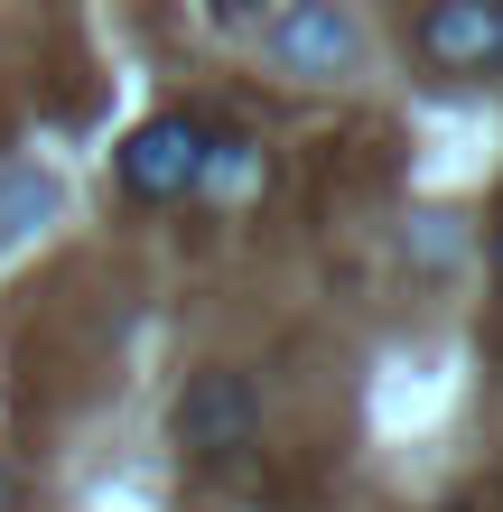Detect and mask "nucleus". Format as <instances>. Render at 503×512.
<instances>
[{
	"label": "nucleus",
	"mask_w": 503,
	"mask_h": 512,
	"mask_svg": "<svg viewBox=\"0 0 503 512\" xmlns=\"http://www.w3.org/2000/svg\"><path fill=\"white\" fill-rule=\"evenodd\" d=\"M205 168H215V131H205L196 112H159V122H140L131 149H122V187H131V196H150V205L187 196Z\"/></svg>",
	"instance_id": "1"
},
{
	"label": "nucleus",
	"mask_w": 503,
	"mask_h": 512,
	"mask_svg": "<svg viewBox=\"0 0 503 512\" xmlns=\"http://www.w3.org/2000/svg\"><path fill=\"white\" fill-rule=\"evenodd\" d=\"M410 38L438 75H503V0H429Z\"/></svg>",
	"instance_id": "2"
},
{
	"label": "nucleus",
	"mask_w": 503,
	"mask_h": 512,
	"mask_svg": "<svg viewBox=\"0 0 503 512\" xmlns=\"http://www.w3.org/2000/svg\"><path fill=\"white\" fill-rule=\"evenodd\" d=\"M243 438H252V382L243 373H196L187 391H177V447L233 457Z\"/></svg>",
	"instance_id": "3"
},
{
	"label": "nucleus",
	"mask_w": 503,
	"mask_h": 512,
	"mask_svg": "<svg viewBox=\"0 0 503 512\" xmlns=\"http://www.w3.org/2000/svg\"><path fill=\"white\" fill-rule=\"evenodd\" d=\"M354 19L336 10V0H299V10H289L280 28H271V56L289 75H336V66H354Z\"/></svg>",
	"instance_id": "4"
},
{
	"label": "nucleus",
	"mask_w": 503,
	"mask_h": 512,
	"mask_svg": "<svg viewBox=\"0 0 503 512\" xmlns=\"http://www.w3.org/2000/svg\"><path fill=\"white\" fill-rule=\"evenodd\" d=\"M47 205H56V187L38 168H19L10 187H0V233H28V215H47Z\"/></svg>",
	"instance_id": "5"
},
{
	"label": "nucleus",
	"mask_w": 503,
	"mask_h": 512,
	"mask_svg": "<svg viewBox=\"0 0 503 512\" xmlns=\"http://www.w3.org/2000/svg\"><path fill=\"white\" fill-rule=\"evenodd\" d=\"M0 512H10V466H0Z\"/></svg>",
	"instance_id": "6"
},
{
	"label": "nucleus",
	"mask_w": 503,
	"mask_h": 512,
	"mask_svg": "<svg viewBox=\"0 0 503 512\" xmlns=\"http://www.w3.org/2000/svg\"><path fill=\"white\" fill-rule=\"evenodd\" d=\"M494 270H503V233H494Z\"/></svg>",
	"instance_id": "7"
}]
</instances>
